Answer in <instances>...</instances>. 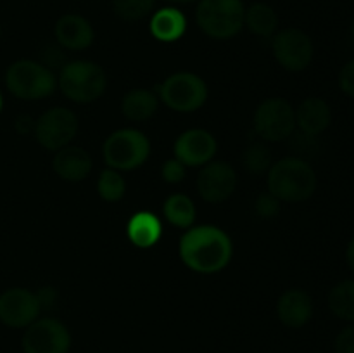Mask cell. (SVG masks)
I'll return each instance as SVG.
<instances>
[{"instance_id":"obj_1","label":"cell","mask_w":354,"mask_h":353,"mask_svg":"<svg viewBox=\"0 0 354 353\" xmlns=\"http://www.w3.org/2000/svg\"><path fill=\"white\" fill-rule=\"evenodd\" d=\"M180 258L197 273H216L230 263L234 244L225 230L214 225H199L180 239Z\"/></svg>"},{"instance_id":"obj_36","label":"cell","mask_w":354,"mask_h":353,"mask_svg":"<svg viewBox=\"0 0 354 353\" xmlns=\"http://www.w3.org/2000/svg\"><path fill=\"white\" fill-rule=\"evenodd\" d=\"M349 35H351V38L354 40V21L351 23V26H349Z\"/></svg>"},{"instance_id":"obj_2","label":"cell","mask_w":354,"mask_h":353,"mask_svg":"<svg viewBox=\"0 0 354 353\" xmlns=\"http://www.w3.org/2000/svg\"><path fill=\"white\" fill-rule=\"evenodd\" d=\"M268 192L280 203H303L317 190V173L313 166L301 158H283L268 170Z\"/></svg>"},{"instance_id":"obj_12","label":"cell","mask_w":354,"mask_h":353,"mask_svg":"<svg viewBox=\"0 0 354 353\" xmlns=\"http://www.w3.org/2000/svg\"><path fill=\"white\" fill-rule=\"evenodd\" d=\"M37 293L24 287H9L0 294V322L10 329H26L40 315Z\"/></svg>"},{"instance_id":"obj_16","label":"cell","mask_w":354,"mask_h":353,"mask_svg":"<svg viewBox=\"0 0 354 353\" xmlns=\"http://www.w3.org/2000/svg\"><path fill=\"white\" fill-rule=\"evenodd\" d=\"M313 300L303 289H289L277 301V315L286 327L299 329L313 317Z\"/></svg>"},{"instance_id":"obj_28","label":"cell","mask_w":354,"mask_h":353,"mask_svg":"<svg viewBox=\"0 0 354 353\" xmlns=\"http://www.w3.org/2000/svg\"><path fill=\"white\" fill-rule=\"evenodd\" d=\"M254 210H256V215H258V217L273 218V217H277V215H279L280 201L277 199L273 194L265 192V194H261L258 199H256Z\"/></svg>"},{"instance_id":"obj_29","label":"cell","mask_w":354,"mask_h":353,"mask_svg":"<svg viewBox=\"0 0 354 353\" xmlns=\"http://www.w3.org/2000/svg\"><path fill=\"white\" fill-rule=\"evenodd\" d=\"M185 168L187 166L183 165V163H180L176 158L168 159L161 168L162 180L168 183H180L185 179Z\"/></svg>"},{"instance_id":"obj_37","label":"cell","mask_w":354,"mask_h":353,"mask_svg":"<svg viewBox=\"0 0 354 353\" xmlns=\"http://www.w3.org/2000/svg\"><path fill=\"white\" fill-rule=\"evenodd\" d=\"M2 107H3V99H2V93H0V113H2Z\"/></svg>"},{"instance_id":"obj_30","label":"cell","mask_w":354,"mask_h":353,"mask_svg":"<svg viewBox=\"0 0 354 353\" xmlns=\"http://www.w3.org/2000/svg\"><path fill=\"white\" fill-rule=\"evenodd\" d=\"M335 353H354V324L346 325L334 341Z\"/></svg>"},{"instance_id":"obj_34","label":"cell","mask_w":354,"mask_h":353,"mask_svg":"<svg viewBox=\"0 0 354 353\" xmlns=\"http://www.w3.org/2000/svg\"><path fill=\"white\" fill-rule=\"evenodd\" d=\"M346 262H348L349 270L354 273V235L351 237V241H349L348 248H346Z\"/></svg>"},{"instance_id":"obj_15","label":"cell","mask_w":354,"mask_h":353,"mask_svg":"<svg viewBox=\"0 0 354 353\" xmlns=\"http://www.w3.org/2000/svg\"><path fill=\"white\" fill-rule=\"evenodd\" d=\"M57 44L66 51H85L93 44L95 31L90 21L80 14H64L54 28Z\"/></svg>"},{"instance_id":"obj_19","label":"cell","mask_w":354,"mask_h":353,"mask_svg":"<svg viewBox=\"0 0 354 353\" xmlns=\"http://www.w3.org/2000/svg\"><path fill=\"white\" fill-rule=\"evenodd\" d=\"M127 235L133 246L149 249L159 242L162 235V224L151 211H138L127 225Z\"/></svg>"},{"instance_id":"obj_20","label":"cell","mask_w":354,"mask_h":353,"mask_svg":"<svg viewBox=\"0 0 354 353\" xmlns=\"http://www.w3.org/2000/svg\"><path fill=\"white\" fill-rule=\"evenodd\" d=\"M151 33L156 40L171 44L180 40L187 30V19L176 7H162L151 17Z\"/></svg>"},{"instance_id":"obj_21","label":"cell","mask_w":354,"mask_h":353,"mask_svg":"<svg viewBox=\"0 0 354 353\" xmlns=\"http://www.w3.org/2000/svg\"><path fill=\"white\" fill-rule=\"evenodd\" d=\"M158 106L159 102L154 92L145 89L130 90L124 93L123 100H121V111H123L124 118H128L130 121H137V123L147 121L149 118L154 116Z\"/></svg>"},{"instance_id":"obj_25","label":"cell","mask_w":354,"mask_h":353,"mask_svg":"<svg viewBox=\"0 0 354 353\" xmlns=\"http://www.w3.org/2000/svg\"><path fill=\"white\" fill-rule=\"evenodd\" d=\"M97 190H99V196L104 201L116 203L127 192V182H124V179L118 170L107 168L100 173L99 182H97Z\"/></svg>"},{"instance_id":"obj_5","label":"cell","mask_w":354,"mask_h":353,"mask_svg":"<svg viewBox=\"0 0 354 353\" xmlns=\"http://www.w3.org/2000/svg\"><path fill=\"white\" fill-rule=\"evenodd\" d=\"M245 7L242 0H199L196 21L204 35L214 40H228L244 28Z\"/></svg>"},{"instance_id":"obj_7","label":"cell","mask_w":354,"mask_h":353,"mask_svg":"<svg viewBox=\"0 0 354 353\" xmlns=\"http://www.w3.org/2000/svg\"><path fill=\"white\" fill-rule=\"evenodd\" d=\"M159 97L176 113H194L206 102L207 85L194 73H175L161 83Z\"/></svg>"},{"instance_id":"obj_9","label":"cell","mask_w":354,"mask_h":353,"mask_svg":"<svg viewBox=\"0 0 354 353\" xmlns=\"http://www.w3.org/2000/svg\"><path fill=\"white\" fill-rule=\"evenodd\" d=\"M78 116L68 107H52L35 120L33 135L47 151H59L69 145L78 134Z\"/></svg>"},{"instance_id":"obj_27","label":"cell","mask_w":354,"mask_h":353,"mask_svg":"<svg viewBox=\"0 0 354 353\" xmlns=\"http://www.w3.org/2000/svg\"><path fill=\"white\" fill-rule=\"evenodd\" d=\"M242 163H244V168L248 170L251 175H263V173H268L272 163V152L266 147L265 144H251L244 151L242 156Z\"/></svg>"},{"instance_id":"obj_22","label":"cell","mask_w":354,"mask_h":353,"mask_svg":"<svg viewBox=\"0 0 354 353\" xmlns=\"http://www.w3.org/2000/svg\"><path fill=\"white\" fill-rule=\"evenodd\" d=\"M244 26H248L249 31L254 33L256 37H273L277 26H279V16H277L275 9L270 7L268 3H252L245 9Z\"/></svg>"},{"instance_id":"obj_26","label":"cell","mask_w":354,"mask_h":353,"mask_svg":"<svg viewBox=\"0 0 354 353\" xmlns=\"http://www.w3.org/2000/svg\"><path fill=\"white\" fill-rule=\"evenodd\" d=\"M156 0H113V10L120 19L133 23L151 16Z\"/></svg>"},{"instance_id":"obj_3","label":"cell","mask_w":354,"mask_h":353,"mask_svg":"<svg viewBox=\"0 0 354 353\" xmlns=\"http://www.w3.org/2000/svg\"><path fill=\"white\" fill-rule=\"evenodd\" d=\"M57 85L69 100L88 104L102 97L107 89V75L97 62L80 59L66 62L59 71Z\"/></svg>"},{"instance_id":"obj_18","label":"cell","mask_w":354,"mask_h":353,"mask_svg":"<svg viewBox=\"0 0 354 353\" xmlns=\"http://www.w3.org/2000/svg\"><path fill=\"white\" fill-rule=\"evenodd\" d=\"M332 121V109L327 100L320 97H308L296 109V127L306 137L324 134Z\"/></svg>"},{"instance_id":"obj_33","label":"cell","mask_w":354,"mask_h":353,"mask_svg":"<svg viewBox=\"0 0 354 353\" xmlns=\"http://www.w3.org/2000/svg\"><path fill=\"white\" fill-rule=\"evenodd\" d=\"M16 130L19 132L21 135H28V134H33L35 130V120L31 116H28V114H19V116L16 118Z\"/></svg>"},{"instance_id":"obj_8","label":"cell","mask_w":354,"mask_h":353,"mask_svg":"<svg viewBox=\"0 0 354 353\" xmlns=\"http://www.w3.org/2000/svg\"><path fill=\"white\" fill-rule=\"evenodd\" d=\"M252 125L258 137L263 141H287L296 128V109L282 97H272L256 107Z\"/></svg>"},{"instance_id":"obj_13","label":"cell","mask_w":354,"mask_h":353,"mask_svg":"<svg viewBox=\"0 0 354 353\" xmlns=\"http://www.w3.org/2000/svg\"><path fill=\"white\" fill-rule=\"evenodd\" d=\"M237 187V173L227 161H209L197 176V190L206 203H225Z\"/></svg>"},{"instance_id":"obj_17","label":"cell","mask_w":354,"mask_h":353,"mask_svg":"<svg viewBox=\"0 0 354 353\" xmlns=\"http://www.w3.org/2000/svg\"><path fill=\"white\" fill-rule=\"evenodd\" d=\"M52 168L61 176L62 180L68 182H80L85 180L90 175L93 168L92 158L88 152L78 145H66V147L55 151Z\"/></svg>"},{"instance_id":"obj_32","label":"cell","mask_w":354,"mask_h":353,"mask_svg":"<svg viewBox=\"0 0 354 353\" xmlns=\"http://www.w3.org/2000/svg\"><path fill=\"white\" fill-rule=\"evenodd\" d=\"M37 296H38V301H40L41 310H45V308H50L52 305L55 303L57 293H55V289H52V287H41V289L37 293Z\"/></svg>"},{"instance_id":"obj_24","label":"cell","mask_w":354,"mask_h":353,"mask_svg":"<svg viewBox=\"0 0 354 353\" xmlns=\"http://www.w3.org/2000/svg\"><path fill=\"white\" fill-rule=\"evenodd\" d=\"M328 308L337 318L354 324V279L341 280L328 293Z\"/></svg>"},{"instance_id":"obj_10","label":"cell","mask_w":354,"mask_h":353,"mask_svg":"<svg viewBox=\"0 0 354 353\" xmlns=\"http://www.w3.org/2000/svg\"><path fill=\"white\" fill-rule=\"evenodd\" d=\"M21 346L24 353H69L71 334L57 318H37L24 331Z\"/></svg>"},{"instance_id":"obj_35","label":"cell","mask_w":354,"mask_h":353,"mask_svg":"<svg viewBox=\"0 0 354 353\" xmlns=\"http://www.w3.org/2000/svg\"><path fill=\"white\" fill-rule=\"evenodd\" d=\"M171 3H180V6H185V3H192V2H199V0H168Z\"/></svg>"},{"instance_id":"obj_11","label":"cell","mask_w":354,"mask_h":353,"mask_svg":"<svg viewBox=\"0 0 354 353\" xmlns=\"http://www.w3.org/2000/svg\"><path fill=\"white\" fill-rule=\"evenodd\" d=\"M272 45L273 55L287 71H303L313 61V40L299 28H286L275 33Z\"/></svg>"},{"instance_id":"obj_14","label":"cell","mask_w":354,"mask_h":353,"mask_svg":"<svg viewBox=\"0 0 354 353\" xmlns=\"http://www.w3.org/2000/svg\"><path fill=\"white\" fill-rule=\"evenodd\" d=\"M175 158L185 166H204L213 161L218 151L216 138L203 128L187 130L176 138Z\"/></svg>"},{"instance_id":"obj_31","label":"cell","mask_w":354,"mask_h":353,"mask_svg":"<svg viewBox=\"0 0 354 353\" xmlns=\"http://www.w3.org/2000/svg\"><path fill=\"white\" fill-rule=\"evenodd\" d=\"M339 87H341L342 93L354 99V59L342 66L341 73H339Z\"/></svg>"},{"instance_id":"obj_6","label":"cell","mask_w":354,"mask_h":353,"mask_svg":"<svg viewBox=\"0 0 354 353\" xmlns=\"http://www.w3.org/2000/svg\"><path fill=\"white\" fill-rule=\"evenodd\" d=\"M151 142L135 128H121L113 132L102 145L104 161L118 172H131L147 161Z\"/></svg>"},{"instance_id":"obj_4","label":"cell","mask_w":354,"mask_h":353,"mask_svg":"<svg viewBox=\"0 0 354 353\" xmlns=\"http://www.w3.org/2000/svg\"><path fill=\"white\" fill-rule=\"evenodd\" d=\"M6 87L17 99L40 100L54 92L57 78L48 66L33 59H19L7 68Z\"/></svg>"},{"instance_id":"obj_23","label":"cell","mask_w":354,"mask_h":353,"mask_svg":"<svg viewBox=\"0 0 354 353\" xmlns=\"http://www.w3.org/2000/svg\"><path fill=\"white\" fill-rule=\"evenodd\" d=\"M165 218L171 225L180 228H189L196 220V204L185 194H173L162 204Z\"/></svg>"}]
</instances>
